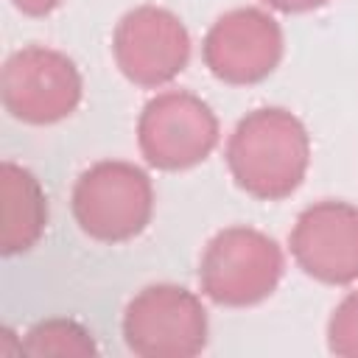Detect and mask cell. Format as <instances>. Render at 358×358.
<instances>
[{
  "label": "cell",
  "mask_w": 358,
  "mask_h": 358,
  "mask_svg": "<svg viewBox=\"0 0 358 358\" xmlns=\"http://www.w3.org/2000/svg\"><path fill=\"white\" fill-rule=\"evenodd\" d=\"M310 140L296 115L280 106L249 112L227 143V165L235 185L263 201L291 196L308 171Z\"/></svg>",
  "instance_id": "1"
},
{
  "label": "cell",
  "mask_w": 358,
  "mask_h": 358,
  "mask_svg": "<svg viewBox=\"0 0 358 358\" xmlns=\"http://www.w3.org/2000/svg\"><path fill=\"white\" fill-rule=\"evenodd\" d=\"M151 179L131 162H95L73 187V215L78 227L101 243H120L140 235L151 221Z\"/></svg>",
  "instance_id": "2"
},
{
  "label": "cell",
  "mask_w": 358,
  "mask_h": 358,
  "mask_svg": "<svg viewBox=\"0 0 358 358\" xmlns=\"http://www.w3.org/2000/svg\"><path fill=\"white\" fill-rule=\"evenodd\" d=\"M282 277L280 246L252 227L221 229L204 249L199 263L201 291L227 308L263 302Z\"/></svg>",
  "instance_id": "3"
},
{
  "label": "cell",
  "mask_w": 358,
  "mask_h": 358,
  "mask_svg": "<svg viewBox=\"0 0 358 358\" xmlns=\"http://www.w3.org/2000/svg\"><path fill=\"white\" fill-rule=\"evenodd\" d=\"M123 338L143 358H190L207 344V310L182 285H148L126 305Z\"/></svg>",
  "instance_id": "4"
},
{
  "label": "cell",
  "mask_w": 358,
  "mask_h": 358,
  "mask_svg": "<svg viewBox=\"0 0 358 358\" xmlns=\"http://www.w3.org/2000/svg\"><path fill=\"white\" fill-rule=\"evenodd\" d=\"M6 112L31 126L64 120L81 101V76L73 59L59 50L28 45L11 53L0 76Z\"/></svg>",
  "instance_id": "5"
},
{
  "label": "cell",
  "mask_w": 358,
  "mask_h": 358,
  "mask_svg": "<svg viewBox=\"0 0 358 358\" xmlns=\"http://www.w3.org/2000/svg\"><path fill=\"white\" fill-rule=\"evenodd\" d=\"M137 143L148 165L185 171L210 157L218 143V120L199 95L171 90L143 106Z\"/></svg>",
  "instance_id": "6"
},
{
  "label": "cell",
  "mask_w": 358,
  "mask_h": 358,
  "mask_svg": "<svg viewBox=\"0 0 358 358\" xmlns=\"http://www.w3.org/2000/svg\"><path fill=\"white\" fill-rule=\"evenodd\" d=\"M112 50L120 73L131 84L162 87L187 67L190 34L173 11L140 6L117 22Z\"/></svg>",
  "instance_id": "7"
},
{
  "label": "cell",
  "mask_w": 358,
  "mask_h": 358,
  "mask_svg": "<svg viewBox=\"0 0 358 358\" xmlns=\"http://www.w3.org/2000/svg\"><path fill=\"white\" fill-rule=\"evenodd\" d=\"M201 56L218 81L257 84L282 59V31L260 8H235L213 22Z\"/></svg>",
  "instance_id": "8"
},
{
  "label": "cell",
  "mask_w": 358,
  "mask_h": 358,
  "mask_svg": "<svg viewBox=\"0 0 358 358\" xmlns=\"http://www.w3.org/2000/svg\"><path fill=\"white\" fill-rule=\"evenodd\" d=\"M288 243L308 277L327 285H350L358 280V207L336 199L305 207Z\"/></svg>",
  "instance_id": "9"
},
{
  "label": "cell",
  "mask_w": 358,
  "mask_h": 358,
  "mask_svg": "<svg viewBox=\"0 0 358 358\" xmlns=\"http://www.w3.org/2000/svg\"><path fill=\"white\" fill-rule=\"evenodd\" d=\"M48 199L36 176L17 165L3 162L0 173V249L3 255L28 252L45 232Z\"/></svg>",
  "instance_id": "10"
},
{
  "label": "cell",
  "mask_w": 358,
  "mask_h": 358,
  "mask_svg": "<svg viewBox=\"0 0 358 358\" xmlns=\"http://www.w3.org/2000/svg\"><path fill=\"white\" fill-rule=\"evenodd\" d=\"M25 355H95L98 347L78 322L73 319H45L36 322L22 341Z\"/></svg>",
  "instance_id": "11"
},
{
  "label": "cell",
  "mask_w": 358,
  "mask_h": 358,
  "mask_svg": "<svg viewBox=\"0 0 358 358\" xmlns=\"http://www.w3.org/2000/svg\"><path fill=\"white\" fill-rule=\"evenodd\" d=\"M327 347L341 358H358V291L347 294L327 322Z\"/></svg>",
  "instance_id": "12"
},
{
  "label": "cell",
  "mask_w": 358,
  "mask_h": 358,
  "mask_svg": "<svg viewBox=\"0 0 358 358\" xmlns=\"http://www.w3.org/2000/svg\"><path fill=\"white\" fill-rule=\"evenodd\" d=\"M271 8L285 11V14H299V11H313L319 6H324L327 0H266Z\"/></svg>",
  "instance_id": "13"
},
{
  "label": "cell",
  "mask_w": 358,
  "mask_h": 358,
  "mask_svg": "<svg viewBox=\"0 0 358 358\" xmlns=\"http://www.w3.org/2000/svg\"><path fill=\"white\" fill-rule=\"evenodd\" d=\"M62 0H14V6L28 17H45L50 14Z\"/></svg>",
  "instance_id": "14"
}]
</instances>
